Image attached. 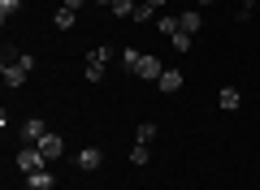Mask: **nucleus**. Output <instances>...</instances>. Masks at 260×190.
Segmentation results:
<instances>
[{"mask_svg": "<svg viewBox=\"0 0 260 190\" xmlns=\"http://www.w3.org/2000/svg\"><path fill=\"white\" fill-rule=\"evenodd\" d=\"M104 65H109V48H95L87 56V82H100L104 78Z\"/></svg>", "mask_w": 260, "mask_h": 190, "instance_id": "nucleus-1", "label": "nucleus"}, {"mask_svg": "<svg viewBox=\"0 0 260 190\" xmlns=\"http://www.w3.org/2000/svg\"><path fill=\"white\" fill-rule=\"evenodd\" d=\"M35 147H39V151H44V160H56V156H61V151H65V138H61V134H56V130H48V134H44V138H39V143H35Z\"/></svg>", "mask_w": 260, "mask_h": 190, "instance_id": "nucleus-2", "label": "nucleus"}, {"mask_svg": "<svg viewBox=\"0 0 260 190\" xmlns=\"http://www.w3.org/2000/svg\"><path fill=\"white\" fill-rule=\"evenodd\" d=\"M18 169L22 173H39L44 169V151H39V147H22L18 151Z\"/></svg>", "mask_w": 260, "mask_h": 190, "instance_id": "nucleus-3", "label": "nucleus"}, {"mask_svg": "<svg viewBox=\"0 0 260 190\" xmlns=\"http://www.w3.org/2000/svg\"><path fill=\"white\" fill-rule=\"evenodd\" d=\"M18 134H22V143H26V147H35V143H39V138H44V134H48V126H44V121H39V117H30V121H26V126H22V130H18Z\"/></svg>", "mask_w": 260, "mask_h": 190, "instance_id": "nucleus-4", "label": "nucleus"}, {"mask_svg": "<svg viewBox=\"0 0 260 190\" xmlns=\"http://www.w3.org/2000/svg\"><path fill=\"white\" fill-rule=\"evenodd\" d=\"M100 164H104V151H100V147H83V151H78V169H83V173L100 169Z\"/></svg>", "mask_w": 260, "mask_h": 190, "instance_id": "nucleus-5", "label": "nucleus"}, {"mask_svg": "<svg viewBox=\"0 0 260 190\" xmlns=\"http://www.w3.org/2000/svg\"><path fill=\"white\" fill-rule=\"evenodd\" d=\"M135 73H139V78H148V82H160V73H165V65H160L156 56H143V61H139V69H135Z\"/></svg>", "mask_w": 260, "mask_h": 190, "instance_id": "nucleus-6", "label": "nucleus"}, {"mask_svg": "<svg viewBox=\"0 0 260 190\" xmlns=\"http://www.w3.org/2000/svg\"><path fill=\"white\" fill-rule=\"evenodd\" d=\"M0 73H5V87H22L26 82V65H0Z\"/></svg>", "mask_w": 260, "mask_h": 190, "instance_id": "nucleus-7", "label": "nucleus"}, {"mask_svg": "<svg viewBox=\"0 0 260 190\" xmlns=\"http://www.w3.org/2000/svg\"><path fill=\"white\" fill-rule=\"evenodd\" d=\"M217 104H221L225 112H234V108H239V104H243V95H239V87H221V91H217Z\"/></svg>", "mask_w": 260, "mask_h": 190, "instance_id": "nucleus-8", "label": "nucleus"}, {"mask_svg": "<svg viewBox=\"0 0 260 190\" xmlns=\"http://www.w3.org/2000/svg\"><path fill=\"white\" fill-rule=\"evenodd\" d=\"M26 186H30V190H52L56 177H52L48 169H39V173H26Z\"/></svg>", "mask_w": 260, "mask_h": 190, "instance_id": "nucleus-9", "label": "nucleus"}, {"mask_svg": "<svg viewBox=\"0 0 260 190\" xmlns=\"http://www.w3.org/2000/svg\"><path fill=\"white\" fill-rule=\"evenodd\" d=\"M156 87L165 91V95H174V91L182 87V69H165V73H160V82H156Z\"/></svg>", "mask_w": 260, "mask_h": 190, "instance_id": "nucleus-10", "label": "nucleus"}, {"mask_svg": "<svg viewBox=\"0 0 260 190\" xmlns=\"http://www.w3.org/2000/svg\"><path fill=\"white\" fill-rule=\"evenodd\" d=\"M74 18H78V13H74V9H65V5H61V9L52 13V26H56V30H70V26H74Z\"/></svg>", "mask_w": 260, "mask_h": 190, "instance_id": "nucleus-11", "label": "nucleus"}, {"mask_svg": "<svg viewBox=\"0 0 260 190\" xmlns=\"http://www.w3.org/2000/svg\"><path fill=\"white\" fill-rule=\"evenodd\" d=\"M178 26H182V30H186V35H195V30L204 26V22H200V13H195V9H186V13H182V18H178Z\"/></svg>", "mask_w": 260, "mask_h": 190, "instance_id": "nucleus-12", "label": "nucleus"}, {"mask_svg": "<svg viewBox=\"0 0 260 190\" xmlns=\"http://www.w3.org/2000/svg\"><path fill=\"white\" fill-rule=\"evenodd\" d=\"M109 9L117 13V18H135V9H139V5H135V0H113Z\"/></svg>", "mask_w": 260, "mask_h": 190, "instance_id": "nucleus-13", "label": "nucleus"}, {"mask_svg": "<svg viewBox=\"0 0 260 190\" xmlns=\"http://www.w3.org/2000/svg\"><path fill=\"white\" fill-rule=\"evenodd\" d=\"M139 61H143V52H139V48H126V52H121V65H126L130 73L139 69Z\"/></svg>", "mask_w": 260, "mask_h": 190, "instance_id": "nucleus-14", "label": "nucleus"}, {"mask_svg": "<svg viewBox=\"0 0 260 190\" xmlns=\"http://www.w3.org/2000/svg\"><path fill=\"white\" fill-rule=\"evenodd\" d=\"M135 138H139V143H152V138H156V126H152V121H143V126L135 130Z\"/></svg>", "mask_w": 260, "mask_h": 190, "instance_id": "nucleus-15", "label": "nucleus"}, {"mask_svg": "<svg viewBox=\"0 0 260 190\" xmlns=\"http://www.w3.org/2000/svg\"><path fill=\"white\" fill-rule=\"evenodd\" d=\"M18 9H22V0H0V18H5V22H9Z\"/></svg>", "mask_w": 260, "mask_h": 190, "instance_id": "nucleus-16", "label": "nucleus"}, {"mask_svg": "<svg viewBox=\"0 0 260 190\" xmlns=\"http://www.w3.org/2000/svg\"><path fill=\"white\" fill-rule=\"evenodd\" d=\"M169 44H174V48H178V52H191V35H186V30H178V35H174V39H169Z\"/></svg>", "mask_w": 260, "mask_h": 190, "instance_id": "nucleus-17", "label": "nucleus"}, {"mask_svg": "<svg viewBox=\"0 0 260 190\" xmlns=\"http://www.w3.org/2000/svg\"><path fill=\"white\" fill-rule=\"evenodd\" d=\"M130 164H148V143H135V151H130Z\"/></svg>", "mask_w": 260, "mask_h": 190, "instance_id": "nucleus-18", "label": "nucleus"}, {"mask_svg": "<svg viewBox=\"0 0 260 190\" xmlns=\"http://www.w3.org/2000/svg\"><path fill=\"white\" fill-rule=\"evenodd\" d=\"M0 61H5V65H18V61H22V52H18L13 44H5V52H0Z\"/></svg>", "mask_w": 260, "mask_h": 190, "instance_id": "nucleus-19", "label": "nucleus"}, {"mask_svg": "<svg viewBox=\"0 0 260 190\" xmlns=\"http://www.w3.org/2000/svg\"><path fill=\"white\" fill-rule=\"evenodd\" d=\"M156 26H160V30H165V35H169V39H174V35H178V30H182V26H178V18H160V22H156Z\"/></svg>", "mask_w": 260, "mask_h": 190, "instance_id": "nucleus-20", "label": "nucleus"}, {"mask_svg": "<svg viewBox=\"0 0 260 190\" xmlns=\"http://www.w3.org/2000/svg\"><path fill=\"white\" fill-rule=\"evenodd\" d=\"M156 18V9H148V5H139V9H135V22H152Z\"/></svg>", "mask_w": 260, "mask_h": 190, "instance_id": "nucleus-21", "label": "nucleus"}, {"mask_svg": "<svg viewBox=\"0 0 260 190\" xmlns=\"http://www.w3.org/2000/svg\"><path fill=\"white\" fill-rule=\"evenodd\" d=\"M83 5H87V0H65V9H74V13L83 9Z\"/></svg>", "mask_w": 260, "mask_h": 190, "instance_id": "nucleus-22", "label": "nucleus"}, {"mask_svg": "<svg viewBox=\"0 0 260 190\" xmlns=\"http://www.w3.org/2000/svg\"><path fill=\"white\" fill-rule=\"evenodd\" d=\"M143 5H148V9H156V13L165 9V0H143Z\"/></svg>", "mask_w": 260, "mask_h": 190, "instance_id": "nucleus-23", "label": "nucleus"}, {"mask_svg": "<svg viewBox=\"0 0 260 190\" xmlns=\"http://www.w3.org/2000/svg\"><path fill=\"white\" fill-rule=\"evenodd\" d=\"M200 5H213V0H200Z\"/></svg>", "mask_w": 260, "mask_h": 190, "instance_id": "nucleus-24", "label": "nucleus"}]
</instances>
